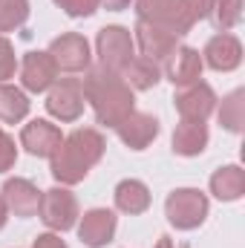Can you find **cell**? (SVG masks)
Masks as SVG:
<instances>
[{
	"label": "cell",
	"instance_id": "obj_29",
	"mask_svg": "<svg viewBox=\"0 0 245 248\" xmlns=\"http://www.w3.org/2000/svg\"><path fill=\"white\" fill-rule=\"evenodd\" d=\"M208 9H211V0H184V15L193 26L208 17Z\"/></svg>",
	"mask_w": 245,
	"mask_h": 248
},
{
	"label": "cell",
	"instance_id": "obj_16",
	"mask_svg": "<svg viewBox=\"0 0 245 248\" xmlns=\"http://www.w3.org/2000/svg\"><path fill=\"white\" fill-rule=\"evenodd\" d=\"M202 63H208L216 72H234L243 63V44L231 32H216L205 49H202Z\"/></svg>",
	"mask_w": 245,
	"mask_h": 248
},
{
	"label": "cell",
	"instance_id": "obj_12",
	"mask_svg": "<svg viewBox=\"0 0 245 248\" xmlns=\"http://www.w3.org/2000/svg\"><path fill=\"white\" fill-rule=\"evenodd\" d=\"M61 141H63L61 127L46 122V119H32L20 130V147L29 156H38V159H52L55 150L61 147Z\"/></svg>",
	"mask_w": 245,
	"mask_h": 248
},
{
	"label": "cell",
	"instance_id": "obj_30",
	"mask_svg": "<svg viewBox=\"0 0 245 248\" xmlns=\"http://www.w3.org/2000/svg\"><path fill=\"white\" fill-rule=\"evenodd\" d=\"M32 248H69V246L61 240V234L49 231V234H38L35 243H32Z\"/></svg>",
	"mask_w": 245,
	"mask_h": 248
},
{
	"label": "cell",
	"instance_id": "obj_19",
	"mask_svg": "<svg viewBox=\"0 0 245 248\" xmlns=\"http://www.w3.org/2000/svg\"><path fill=\"white\" fill-rule=\"evenodd\" d=\"M113 199H116V208L127 214V217H138L150 208L153 196H150V187L144 185L141 179H122L116 190H113Z\"/></svg>",
	"mask_w": 245,
	"mask_h": 248
},
{
	"label": "cell",
	"instance_id": "obj_15",
	"mask_svg": "<svg viewBox=\"0 0 245 248\" xmlns=\"http://www.w3.org/2000/svg\"><path fill=\"white\" fill-rule=\"evenodd\" d=\"M202 69H205V63H202L199 49L179 44V49L165 61L162 75H165L176 90H184V87H190V84H196V81L202 78Z\"/></svg>",
	"mask_w": 245,
	"mask_h": 248
},
{
	"label": "cell",
	"instance_id": "obj_8",
	"mask_svg": "<svg viewBox=\"0 0 245 248\" xmlns=\"http://www.w3.org/2000/svg\"><path fill=\"white\" fill-rule=\"evenodd\" d=\"M46 52L52 55V61H55V66H58V72H69V75H75V72H87V69L92 66L90 41H87L84 35H78V32H63V35H58V38L49 44Z\"/></svg>",
	"mask_w": 245,
	"mask_h": 248
},
{
	"label": "cell",
	"instance_id": "obj_9",
	"mask_svg": "<svg viewBox=\"0 0 245 248\" xmlns=\"http://www.w3.org/2000/svg\"><path fill=\"white\" fill-rule=\"evenodd\" d=\"M133 6H136L138 20L159 23V26L176 32L179 38H184L193 29V23L184 15V0H133Z\"/></svg>",
	"mask_w": 245,
	"mask_h": 248
},
{
	"label": "cell",
	"instance_id": "obj_24",
	"mask_svg": "<svg viewBox=\"0 0 245 248\" xmlns=\"http://www.w3.org/2000/svg\"><path fill=\"white\" fill-rule=\"evenodd\" d=\"M208 17L216 32H231L243 20V0H211Z\"/></svg>",
	"mask_w": 245,
	"mask_h": 248
},
{
	"label": "cell",
	"instance_id": "obj_1",
	"mask_svg": "<svg viewBox=\"0 0 245 248\" xmlns=\"http://www.w3.org/2000/svg\"><path fill=\"white\" fill-rule=\"evenodd\" d=\"M84 101L92 107V116L101 127H119L136 110V93L127 87L119 72H110L104 66H90L81 78Z\"/></svg>",
	"mask_w": 245,
	"mask_h": 248
},
{
	"label": "cell",
	"instance_id": "obj_18",
	"mask_svg": "<svg viewBox=\"0 0 245 248\" xmlns=\"http://www.w3.org/2000/svg\"><path fill=\"white\" fill-rule=\"evenodd\" d=\"M211 141V133H208V124L205 122H179L176 130H173V153L176 156H184V159H193V156H202L205 147Z\"/></svg>",
	"mask_w": 245,
	"mask_h": 248
},
{
	"label": "cell",
	"instance_id": "obj_11",
	"mask_svg": "<svg viewBox=\"0 0 245 248\" xmlns=\"http://www.w3.org/2000/svg\"><path fill=\"white\" fill-rule=\"evenodd\" d=\"M20 69V84H23V93H46L55 81H58V66L52 61V55L46 49H35V52H26L23 61L17 63Z\"/></svg>",
	"mask_w": 245,
	"mask_h": 248
},
{
	"label": "cell",
	"instance_id": "obj_31",
	"mask_svg": "<svg viewBox=\"0 0 245 248\" xmlns=\"http://www.w3.org/2000/svg\"><path fill=\"white\" fill-rule=\"evenodd\" d=\"M130 3L133 0H101V6L110 12H124V9H130Z\"/></svg>",
	"mask_w": 245,
	"mask_h": 248
},
{
	"label": "cell",
	"instance_id": "obj_3",
	"mask_svg": "<svg viewBox=\"0 0 245 248\" xmlns=\"http://www.w3.org/2000/svg\"><path fill=\"white\" fill-rule=\"evenodd\" d=\"M211 202L199 187H176L165 199V217L176 231H193L208 219Z\"/></svg>",
	"mask_w": 245,
	"mask_h": 248
},
{
	"label": "cell",
	"instance_id": "obj_17",
	"mask_svg": "<svg viewBox=\"0 0 245 248\" xmlns=\"http://www.w3.org/2000/svg\"><path fill=\"white\" fill-rule=\"evenodd\" d=\"M116 133H119V139H122L124 147H130V150H147V147L159 139L162 124H159L156 116H150V113L133 110V113L116 127Z\"/></svg>",
	"mask_w": 245,
	"mask_h": 248
},
{
	"label": "cell",
	"instance_id": "obj_28",
	"mask_svg": "<svg viewBox=\"0 0 245 248\" xmlns=\"http://www.w3.org/2000/svg\"><path fill=\"white\" fill-rule=\"evenodd\" d=\"M17 162V147H15V139L0 127V173L12 170Z\"/></svg>",
	"mask_w": 245,
	"mask_h": 248
},
{
	"label": "cell",
	"instance_id": "obj_26",
	"mask_svg": "<svg viewBox=\"0 0 245 248\" xmlns=\"http://www.w3.org/2000/svg\"><path fill=\"white\" fill-rule=\"evenodd\" d=\"M69 17H92L101 9V0H52Z\"/></svg>",
	"mask_w": 245,
	"mask_h": 248
},
{
	"label": "cell",
	"instance_id": "obj_20",
	"mask_svg": "<svg viewBox=\"0 0 245 248\" xmlns=\"http://www.w3.org/2000/svg\"><path fill=\"white\" fill-rule=\"evenodd\" d=\"M211 193L219 202H237L245 193V170L240 165H222L211 176Z\"/></svg>",
	"mask_w": 245,
	"mask_h": 248
},
{
	"label": "cell",
	"instance_id": "obj_14",
	"mask_svg": "<svg viewBox=\"0 0 245 248\" xmlns=\"http://www.w3.org/2000/svg\"><path fill=\"white\" fill-rule=\"evenodd\" d=\"M0 196H3V202H6V208H9V214H15V217H20V219H29V217L38 214V205H41L44 190H38L35 182H29V179H23V176H12V179L3 182Z\"/></svg>",
	"mask_w": 245,
	"mask_h": 248
},
{
	"label": "cell",
	"instance_id": "obj_25",
	"mask_svg": "<svg viewBox=\"0 0 245 248\" xmlns=\"http://www.w3.org/2000/svg\"><path fill=\"white\" fill-rule=\"evenodd\" d=\"M29 20V0H0V35L20 29Z\"/></svg>",
	"mask_w": 245,
	"mask_h": 248
},
{
	"label": "cell",
	"instance_id": "obj_21",
	"mask_svg": "<svg viewBox=\"0 0 245 248\" xmlns=\"http://www.w3.org/2000/svg\"><path fill=\"white\" fill-rule=\"evenodd\" d=\"M29 107H32V101L20 87H15L9 81L0 84V122L3 124H20L29 116Z\"/></svg>",
	"mask_w": 245,
	"mask_h": 248
},
{
	"label": "cell",
	"instance_id": "obj_5",
	"mask_svg": "<svg viewBox=\"0 0 245 248\" xmlns=\"http://www.w3.org/2000/svg\"><path fill=\"white\" fill-rule=\"evenodd\" d=\"M38 217H41V222H44L49 231H55V234L69 231V228L78 222V217H81V214H78V199H75V193L63 185H55V187H49V190H44L41 205H38Z\"/></svg>",
	"mask_w": 245,
	"mask_h": 248
},
{
	"label": "cell",
	"instance_id": "obj_32",
	"mask_svg": "<svg viewBox=\"0 0 245 248\" xmlns=\"http://www.w3.org/2000/svg\"><path fill=\"white\" fill-rule=\"evenodd\" d=\"M153 248H184V246H176L170 237H159V243H156Z\"/></svg>",
	"mask_w": 245,
	"mask_h": 248
},
{
	"label": "cell",
	"instance_id": "obj_4",
	"mask_svg": "<svg viewBox=\"0 0 245 248\" xmlns=\"http://www.w3.org/2000/svg\"><path fill=\"white\" fill-rule=\"evenodd\" d=\"M95 55H98V66L122 75L127 69V63L136 58L133 32L127 26H119V23H110V26L98 29V35H95Z\"/></svg>",
	"mask_w": 245,
	"mask_h": 248
},
{
	"label": "cell",
	"instance_id": "obj_2",
	"mask_svg": "<svg viewBox=\"0 0 245 248\" xmlns=\"http://www.w3.org/2000/svg\"><path fill=\"white\" fill-rule=\"evenodd\" d=\"M107 141L95 127H78L69 136H63L61 147L49 159L52 179L63 187H72L87 179V173L104 159Z\"/></svg>",
	"mask_w": 245,
	"mask_h": 248
},
{
	"label": "cell",
	"instance_id": "obj_10",
	"mask_svg": "<svg viewBox=\"0 0 245 248\" xmlns=\"http://www.w3.org/2000/svg\"><path fill=\"white\" fill-rule=\"evenodd\" d=\"M216 104H219V98H216L214 87L205 81H196V84L184 87L173 95V107H176L179 119H184V122H208L214 116Z\"/></svg>",
	"mask_w": 245,
	"mask_h": 248
},
{
	"label": "cell",
	"instance_id": "obj_6",
	"mask_svg": "<svg viewBox=\"0 0 245 248\" xmlns=\"http://www.w3.org/2000/svg\"><path fill=\"white\" fill-rule=\"evenodd\" d=\"M46 113L61 124H72L84 116V87L81 78H58L49 90H46Z\"/></svg>",
	"mask_w": 245,
	"mask_h": 248
},
{
	"label": "cell",
	"instance_id": "obj_23",
	"mask_svg": "<svg viewBox=\"0 0 245 248\" xmlns=\"http://www.w3.org/2000/svg\"><path fill=\"white\" fill-rule=\"evenodd\" d=\"M219 124L228 130V133H243L245 124V90H234L222 98L219 104V113H216Z\"/></svg>",
	"mask_w": 245,
	"mask_h": 248
},
{
	"label": "cell",
	"instance_id": "obj_22",
	"mask_svg": "<svg viewBox=\"0 0 245 248\" xmlns=\"http://www.w3.org/2000/svg\"><path fill=\"white\" fill-rule=\"evenodd\" d=\"M122 78L127 81V87L133 93H144V90H153L159 81H162V66L141 55H136L133 61L127 63V69L122 72Z\"/></svg>",
	"mask_w": 245,
	"mask_h": 248
},
{
	"label": "cell",
	"instance_id": "obj_7",
	"mask_svg": "<svg viewBox=\"0 0 245 248\" xmlns=\"http://www.w3.org/2000/svg\"><path fill=\"white\" fill-rule=\"evenodd\" d=\"M179 35L176 32H170V29H165V26H159V23H150V20H136V29H133V44L138 46V52H141V58H147V61L159 63V66H165V61L179 49Z\"/></svg>",
	"mask_w": 245,
	"mask_h": 248
},
{
	"label": "cell",
	"instance_id": "obj_27",
	"mask_svg": "<svg viewBox=\"0 0 245 248\" xmlns=\"http://www.w3.org/2000/svg\"><path fill=\"white\" fill-rule=\"evenodd\" d=\"M17 72V55H15V44L0 35V84H6L9 78H15Z\"/></svg>",
	"mask_w": 245,
	"mask_h": 248
},
{
	"label": "cell",
	"instance_id": "obj_13",
	"mask_svg": "<svg viewBox=\"0 0 245 248\" xmlns=\"http://www.w3.org/2000/svg\"><path fill=\"white\" fill-rule=\"evenodd\" d=\"M116 228H119V217L110 208H90L78 219V240L90 248H104L107 243H113Z\"/></svg>",
	"mask_w": 245,
	"mask_h": 248
},
{
	"label": "cell",
	"instance_id": "obj_33",
	"mask_svg": "<svg viewBox=\"0 0 245 248\" xmlns=\"http://www.w3.org/2000/svg\"><path fill=\"white\" fill-rule=\"evenodd\" d=\"M6 219H9V208H6V202H3V196H0V231L6 228Z\"/></svg>",
	"mask_w": 245,
	"mask_h": 248
}]
</instances>
